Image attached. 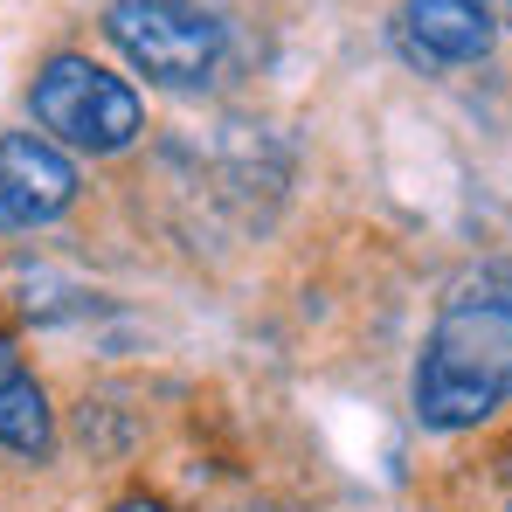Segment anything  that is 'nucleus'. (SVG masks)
<instances>
[{
	"label": "nucleus",
	"instance_id": "nucleus-4",
	"mask_svg": "<svg viewBox=\"0 0 512 512\" xmlns=\"http://www.w3.org/2000/svg\"><path fill=\"white\" fill-rule=\"evenodd\" d=\"M77 201V167L35 139V132H0V229H35L56 222Z\"/></svg>",
	"mask_w": 512,
	"mask_h": 512
},
{
	"label": "nucleus",
	"instance_id": "nucleus-3",
	"mask_svg": "<svg viewBox=\"0 0 512 512\" xmlns=\"http://www.w3.org/2000/svg\"><path fill=\"white\" fill-rule=\"evenodd\" d=\"M42 132H56L63 146L77 153H125L139 139V90L125 77H111L104 63L90 56H49L35 70V90H28Z\"/></svg>",
	"mask_w": 512,
	"mask_h": 512
},
{
	"label": "nucleus",
	"instance_id": "nucleus-6",
	"mask_svg": "<svg viewBox=\"0 0 512 512\" xmlns=\"http://www.w3.org/2000/svg\"><path fill=\"white\" fill-rule=\"evenodd\" d=\"M0 450H14V457H28V464H42V457L56 450L49 395H42V381L28 374V360H21L14 340H0Z\"/></svg>",
	"mask_w": 512,
	"mask_h": 512
},
{
	"label": "nucleus",
	"instance_id": "nucleus-2",
	"mask_svg": "<svg viewBox=\"0 0 512 512\" xmlns=\"http://www.w3.org/2000/svg\"><path fill=\"white\" fill-rule=\"evenodd\" d=\"M104 35L118 42V56L132 70H146L153 84H167V90L208 84L222 49H229L222 0H111Z\"/></svg>",
	"mask_w": 512,
	"mask_h": 512
},
{
	"label": "nucleus",
	"instance_id": "nucleus-5",
	"mask_svg": "<svg viewBox=\"0 0 512 512\" xmlns=\"http://www.w3.org/2000/svg\"><path fill=\"white\" fill-rule=\"evenodd\" d=\"M402 21L423 63H478L492 49V0H409Z\"/></svg>",
	"mask_w": 512,
	"mask_h": 512
},
{
	"label": "nucleus",
	"instance_id": "nucleus-7",
	"mask_svg": "<svg viewBox=\"0 0 512 512\" xmlns=\"http://www.w3.org/2000/svg\"><path fill=\"white\" fill-rule=\"evenodd\" d=\"M111 512H173V506H167V499H146V492H132V499H118Z\"/></svg>",
	"mask_w": 512,
	"mask_h": 512
},
{
	"label": "nucleus",
	"instance_id": "nucleus-8",
	"mask_svg": "<svg viewBox=\"0 0 512 512\" xmlns=\"http://www.w3.org/2000/svg\"><path fill=\"white\" fill-rule=\"evenodd\" d=\"M506 21H512V7H506Z\"/></svg>",
	"mask_w": 512,
	"mask_h": 512
},
{
	"label": "nucleus",
	"instance_id": "nucleus-1",
	"mask_svg": "<svg viewBox=\"0 0 512 512\" xmlns=\"http://www.w3.org/2000/svg\"><path fill=\"white\" fill-rule=\"evenodd\" d=\"M512 395V270L464 277L416 360V416L423 429H478Z\"/></svg>",
	"mask_w": 512,
	"mask_h": 512
}]
</instances>
